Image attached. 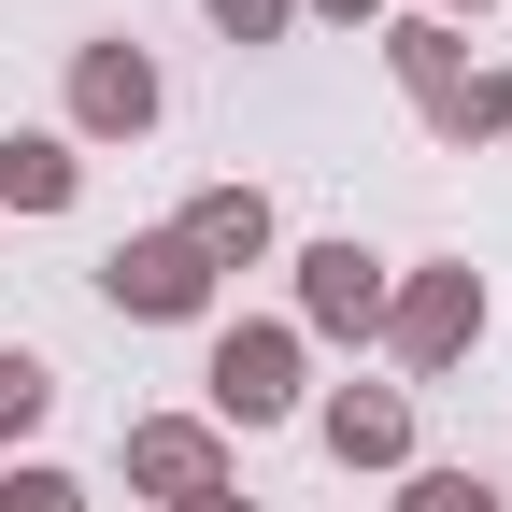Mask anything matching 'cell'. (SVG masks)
<instances>
[{
  "label": "cell",
  "instance_id": "3957f363",
  "mask_svg": "<svg viewBox=\"0 0 512 512\" xmlns=\"http://www.w3.org/2000/svg\"><path fill=\"white\" fill-rule=\"evenodd\" d=\"M313 313H328V328H370V313H384V285H370V256H356V242L313 256Z\"/></svg>",
  "mask_w": 512,
  "mask_h": 512
},
{
  "label": "cell",
  "instance_id": "5b68a950",
  "mask_svg": "<svg viewBox=\"0 0 512 512\" xmlns=\"http://www.w3.org/2000/svg\"><path fill=\"white\" fill-rule=\"evenodd\" d=\"M0 200H72V157H57V143H0Z\"/></svg>",
  "mask_w": 512,
  "mask_h": 512
},
{
  "label": "cell",
  "instance_id": "7c38bea8",
  "mask_svg": "<svg viewBox=\"0 0 512 512\" xmlns=\"http://www.w3.org/2000/svg\"><path fill=\"white\" fill-rule=\"evenodd\" d=\"M413 512H484V484H413Z\"/></svg>",
  "mask_w": 512,
  "mask_h": 512
},
{
  "label": "cell",
  "instance_id": "30bf717a",
  "mask_svg": "<svg viewBox=\"0 0 512 512\" xmlns=\"http://www.w3.org/2000/svg\"><path fill=\"white\" fill-rule=\"evenodd\" d=\"M29 413H43V370H29V356H0V427H29Z\"/></svg>",
  "mask_w": 512,
  "mask_h": 512
},
{
  "label": "cell",
  "instance_id": "8992f818",
  "mask_svg": "<svg viewBox=\"0 0 512 512\" xmlns=\"http://www.w3.org/2000/svg\"><path fill=\"white\" fill-rule=\"evenodd\" d=\"M143 484H171V498H200V484H214V456H200V427H157V441H143Z\"/></svg>",
  "mask_w": 512,
  "mask_h": 512
},
{
  "label": "cell",
  "instance_id": "52a82bcc",
  "mask_svg": "<svg viewBox=\"0 0 512 512\" xmlns=\"http://www.w3.org/2000/svg\"><path fill=\"white\" fill-rule=\"evenodd\" d=\"M456 328H470V285H427V299L399 313V342H413V356H441V342H456Z\"/></svg>",
  "mask_w": 512,
  "mask_h": 512
},
{
  "label": "cell",
  "instance_id": "ba28073f",
  "mask_svg": "<svg viewBox=\"0 0 512 512\" xmlns=\"http://www.w3.org/2000/svg\"><path fill=\"white\" fill-rule=\"evenodd\" d=\"M328 441H342V456H399V399H342Z\"/></svg>",
  "mask_w": 512,
  "mask_h": 512
},
{
  "label": "cell",
  "instance_id": "7a4b0ae2",
  "mask_svg": "<svg viewBox=\"0 0 512 512\" xmlns=\"http://www.w3.org/2000/svg\"><path fill=\"white\" fill-rule=\"evenodd\" d=\"M214 399H228V413H285V342H271V328L228 342V356H214Z\"/></svg>",
  "mask_w": 512,
  "mask_h": 512
},
{
  "label": "cell",
  "instance_id": "8fae6325",
  "mask_svg": "<svg viewBox=\"0 0 512 512\" xmlns=\"http://www.w3.org/2000/svg\"><path fill=\"white\" fill-rule=\"evenodd\" d=\"M0 512H72V484H57V470H29L15 498H0Z\"/></svg>",
  "mask_w": 512,
  "mask_h": 512
},
{
  "label": "cell",
  "instance_id": "5bb4252c",
  "mask_svg": "<svg viewBox=\"0 0 512 512\" xmlns=\"http://www.w3.org/2000/svg\"><path fill=\"white\" fill-rule=\"evenodd\" d=\"M200 512H228V498H200Z\"/></svg>",
  "mask_w": 512,
  "mask_h": 512
},
{
  "label": "cell",
  "instance_id": "4fadbf2b",
  "mask_svg": "<svg viewBox=\"0 0 512 512\" xmlns=\"http://www.w3.org/2000/svg\"><path fill=\"white\" fill-rule=\"evenodd\" d=\"M214 15H228V29H271V15H285V0H214Z\"/></svg>",
  "mask_w": 512,
  "mask_h": 512
},
{
  "label": "cell",
  "instance_id": "277c9868",
  "mask_svg": "<svg viewBox=\"0 0 512 512\" xmlns=\"http://www.w3.org/2000/svg\"><path fill=\"white\" fill-rule=\"evenodd\" d=\"M157 114V72L143 57H86V128H143Z\"/></svg>",
  "mask_w": 512,
  "mask_h": 512
},
{
  "label": "cell",
  "instance_id": "6da1fadb",
  "mask_svg": "<svg viewBox=\"0 0 512 512\" xmlns=\"http://www.w3.org/2000/svg\"><path fill=\"white\" fill-rule=\"evenodd\" d=\"M114 299H128V313H185V299H200V242H143V256H114Z\"/></svg>",
  "mask_w": 512,
  "mask_h": 512
},
{
  "label": "cell",
  "instance_id": "9c48e42d",
  "mask_svg": "<svg viewBox=\"0 0 512 512\" xmlns=\"http://www.w3.org/2000/svg\"><path fill=\"white\" fill-rule=\"evenodd\" d=\"M256 228H271L256 200H200V228H185V242H200V256H256Z\"/></svg>",
  "mask_w": 512,
  "mask_h": 512
},
{
  "label": "cell",
  "instance_id": "9a60e30c",
  "mask_svg": "<svg viewBox=\"0 0 512 512\" xmlns=\"http://www.w3.org/2000/svg\"><path fill=\"white\" fill-rule=\"evenodd\" d=\"M342 15H356V0H342Z\"/></svg>",
  "mask_w": 512,
  "mask_h": 512
}]
</instances>
